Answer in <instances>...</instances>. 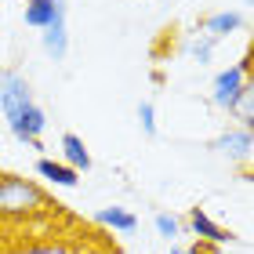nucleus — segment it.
Returning a JSON list of instances; mask_svg holds the SVG:
<instances>
[{
  "instance_id": "nucleus-1",
  "label": "nucleus",
  "mask_w": 254,
  "mask_h": 254,
  "mask_svg": "<svg viewBox=\"0 0 254 254\" xmlns=\"http://www.w3.org/2000/svg\"><path fill=\"white\" fill-rule=\"evenodd\" d=\"M48 207V196L37 186L33 178H22V175H0V218H29Z\"/></svg>"
},
{
  "instance_id": "nucleus-2",
  "label": "nucleus",
  "mask_w": 254,
  "mask_h": 254,
  "mask_svg": "<svg viewBox=\"0 0 254 254\" xmlns=\"http://www.w3.org/2000/svg\"><path fill=\"white\" fill-rule=\"evenodd\" d=\"M254 84H251V55H244L236 65H229V69H222V73L214 76V87H211V102L222 113H233V106L240 102V95L244 91H251Z\"/></svg>"
},
{
  "instance_id": "nucleus-3",
  "label": "nucleus",
  "mask_w": 254,
  "mask_h": 254,
  "mask_svg": "<svg viewBox=\"0 0 254 254\" xmlns=\"http://www.w3.org/2000/svg\"><path fill=\"white\" fill-rule=\"evenodd\" d=\"M29 102H37L29 80L22 73H15V69H0V109H4V120L15 117L18 109H26Z\"/></svg>"
},
{
  "instance_id": "nucleus-4",
  "label": "nucleus",
  "mask_w": 254,
  "mask_h": 254,
  "mask_svg": "<svg viewBox=\"0 0 254 254\" xmlns=\"http://www.w3.org/2000/svg\"><path fill=\"white\" fill-rule=\"evenodd\" d=\"M211 149H214L218 156H225L229 164L251 167V156H254V138H251V131L236 127V131H225V134H218Z\"/></svg>"
},
{
  "instance_id": "nucleus-5",
  "label": "nucleus",
  "mask_w": 254,
  "mask_h": 254,
  "mask_svg": "<svg viewBox=\"0 0 254 254\" xmlns=\"http://www.w3.org/2000/svg\"><path fill=\"white\" fill-rule=\"evenodd\" d=\"M189 233L200 240V244H214V247H222V244L233 240V233H225L203 207H192V211H189Z\"/></svg>"
},
{
  "instance_id": "nucleus-6",
  "label": "nucleus",
  "mask_w": 254,
  "mask_h": 254,
  "mask_svg": "<svg viewBox=\"0 0 254 254\" xmlns=\"http://www.w3.org/2000/svg\"><path fill=\"white\" fill-rule=\"evenodd\" d=\"M69 7L65 0H26V26L33 29H48L55 18H65Z\"/></svg>"
},
{
  "instance_id": "nucleus-7",
  "label": "nucleus",
  "mask_w": 254,
  "mask_h": 254,
  "mask_svg": "<svg viewBox=\"0 0 254 254\" xmlns=\"http://www.w3.org/2000/svg\"><path fill=\"white\" fill-rule=\"evenodd\" d=\"M40 40H44L48 59L62 62L65 55H69V15H65V18H55L48 29H40Z\"/></svg>"
},
{
  "instance_id": "nucleus-8",
  "label": "nucleus",
  "mask_w": 254,
  "mask_h": 254,
  "mask_svg": "<svg viewBox=\"0 0 254 254\" xmlns=\"http://www.w3.org/2000/svg\"><path fill=\"white\" fill-rule=\"evenodd\" d=\"M37 175L44 182H51V186H62V189H76L80 186V175L73 167H65L62 160H51V156H40L37 160Z\"/></svg>"
},
{
  "instance_id": "nucleus-9",
  "label": "nucleus",
  "mask_w": 254,
  "mask_h": 254,
  "mask_svg": "<svg viewBox=\"0 0 254 254\" xmlns=\"http://www.w3.org/2000/svg\"><path fill=\"white\" fill-rule=\"evenodd\" d=\"M236 29H244V15H240V11H218V15H207L200 22V33L211 37V40H222Z\"/></svg>"
},
{
  "instance_id": "nucleus-10",
  "label": "nucleus",
  "mask_w": 254,
  "mask_h": 254,
  "mask_svg": "<svg viewBox=\"0 0 254 254\" xmlns=\"http://www.w3.org/2000/svg\"><path fill=\"white\" fill-rule=\"evenodd\" d=\"M59 145H62V164L73 167L76 175H87V171H91V153H87L84 138H80V134H62Z\"/></svg>"
},
{
  "instance_id": "nucleus-11",
  "label": "nucleus",
  "mask_w": 254,
  "mask_h": 254,
  "mask_svg": "<svg viewBox=\"0 0 254 254\" xmlns=\"http://www.w3.org/2000/svg\"><path fill=\"white\" fill-rule=\"evenodd\" d=\"M95 222L98 225H106V229H113V233H124V236H131L134 229H138V218L127 211V207H98L95 211Z\"/></svg>"
},
{
  "instance_id": "nucleus-12",
  "label": "nucleus",
  "mask_w": 254,
  "mask_h": 254,
  "mask_svg": "<svg viewBox=\"0 0 254 254\" xmlns=\"http://www.w3.org/2000/svg\"><path fill=\"white\" fill-rule=\"evenodd\" d=\"M229 117H236L244 131H251V127H254V87L240 95V102L233 106V113H229Z\"/></svg>"
},
{
  "instance_id": "nucleus-13",
  "label": "nucleus",
  "mask_w": 254,
  "mask_h": 254,
  "mask_svg": "<svg viewBox=\"0 0 254 254\" xmlns=\"http://www.w3.org/2000/svg\"><path fill=\"white\" fill-rule=\"evenodd\" d=\"M214 48H218V40H211V37H203V33H200V37L189 44V59L200 62V65H207V62L214 59Z\"/></svg>"
},
{
  "instance_id": "nucleus-14",
  "label": "nucleus",
  "mask_w": 254,
  "mask_h": 254,
  "mask_svg": "<svg viewBox=\"0 0 254 254\" xmlns=\"http://www.w3.org/2000/svg\"><path fill=\"white\" fill-rule=\"evenodd\" d=\"M138 124H142V134L145 138H156V109H153V102H142V106H138Z\"/></svg>"
},
{
  "instance_id": "nucleus-15",
  "label": "nucleus",
  "mask_w": 254,
  "mask_h": 254,
  "mask_svg": "<svg viewBox=\"0 0 254 254\" xmlns=\"http://www.w3.org/2000/svg\"><path fill=\"white\" fill-rule=\"evenodd\" d=\"M156 233H160V236H164V240H175V236L182 233V222H178V218H175V214H167V211H160V214H156Z\"/></svg>"
},
{
  "instance_id": "nucleus-16",
  "label": "nucleus",
  "mask_w": 254,
  "mask_h": 254,
  "mask_svg": "<svg viewBox=\"0 0 254 254\" xmlns=\"http://www.w3.org/2000/svg\"><path fill=\"white\" fill-rule=\"evenodd\" d=\"M192 254H218V247H214V244H196Z\"/></svg>"
},
{
  "instance_id": "nucleus-17",
  "label": "nucleus",
  "mask_w": 254,
  "mask_h": 254,
  "mask_svg": "<svg viewBox=\"0 0 254 254\" xmlns=\"http://www.w3.org/2000/svg\"><path fill=\"white\" fill-rule=\"evenodd\" d=\"M171 254H186V251H182V247H171Z\"/></svg>"
},
{
  "instance_id": "nucleus-18",
  "label": "nucleus",
  "mask_w": 254,
  "mask_h": 254,
  "mask_svg": "<svg viewBox=\"0 0 254 254\" xmlns=\"http://www.w3.org/2000/svg\"><path fill=\"white\" fill-rule=\"evenodd\" d=\"M244 4H251V0H244Z\"/></svg>"
}]
</instances>
